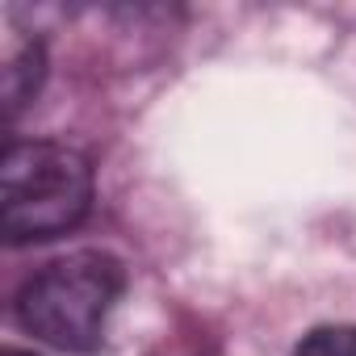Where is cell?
<instances>
[{"mask_svg": "<svg viewBox=\"0 0 356 356\" xmlns=\"http://www.w3.org/2000/svg\"><path fill=\"white\" fill-rule=\"evenodd\" d=\"M92 206L88 159L51 138L9 143L0 159V231L5 243H34L72 231Z\"/></svg>", "mask_w": 356, "mask_h": 356, "instance_id": "6da1fadb", "label": "cell"}, {"mask_svg": "<svg viewBox=\"0 0 356 356\" xmlns=\"http://www.w3.org/2000/svg\"><path fill=\"white\" fill-rule=\"evenodd\" d=\"M122 289L126 273L109 252H72L22 285L17 323L59 352H92Z\"/></svg>", "mask_w": 356, "mask_h": 356, "instance_id": "7a4b0ae2", "label": "cell"}, {"mask_svg": "<svg viewBox=\"0 0 356 356\" xmlns=\"http://www.w3.org/2000/svg\"><path fill=\"white\" fill-rule=\"evenodd\" d=\"M42 47L34 38H9L5 47V72H0V88H5V113L13 118L42 84Z\"/></svg>", "mask_w": 356, "mask_h": 356, "instance_id": "3957f363", "label": "cell"}, {"mask_svg": "<svg viewBox=\"0 0 356 356\" xmlns=\"http://www.w3.org/2000/svg\"><path fill=\"white\" fill-rule=\"evenodd\" d=\"M293 356H356V327H318L298 343Z\"/></svg>", "mask_w": 356, "mask_h": 356, "instance_id": "277c9868", "label": "cell"}, {"mask_svg": "<svg viewBox=\"0 0 356 356\" xmlns=\"http://www.w3.org/2000/svg\"><path fill=\"white\" fill-rule=\"evenodd\" d=\"M5 356H34V352H22V348H5Z\"/></svg>", "mask_w": 356, "mask_h": 356, "instance_id": "5b68a950", "label": "cell"}]
</instances>
